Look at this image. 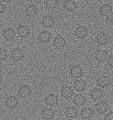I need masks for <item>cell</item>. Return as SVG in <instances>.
<instances>
[{
  "instance_id": "1",
  "label": "cell",
  "mask_w": 113,
  "mask_h": 120,
  "mask_svg": "<svg viewBox=\"0 0 113 120\" xmlns=\"http://www.w3.org/2000/svg\"><path fill=\"white\" fill-rule=\"evenodd\" d=\"M16 34L12 28H8L6 29L2 33V37L5 40L8 42H11L15 39Z\"/></svg>"
},
{
  "instance_id": "2",
  "label": "cell",
  "mask_w": 113,
  "mask_h": 120,
  "mask_svg": "<svg viewBox=\"0 0 113 120\" xmlns=\"http://www.w3.org/2000/svg\"><path fill=\"white\" fill-rule=\"evenodd\" d=\"M24 51L20 48H16L12 51L10 56L12 59L15 61L22 60L24 57Z\"/></svg>"
},
{
  "instance_id": "3",
  "label": "cell",
  "mask_w": 113,
  "mask_h": 120,
  "mask_svg": "<svg viewBox=\"0 0 113 120\" xmlns=\"http://www.w3.org/2000/svg\"><path fill=\"white\" fill-rule=\"evenodd\" d=\"M66 43L65 38L60 34H58L56 36L53 42L54 46L58 49L63 48L65 47Z\"/></svg>"
},
{
  "instance_id": "4",
  "label": "cell",
  "mask_w": 113,
  "mask_h": 120,
  "mask_svg": "<svg viewBox=\"0 0 113 120\" xmlns=\"http://www.w3.org/2000/svg\"><path fill=\"white\" fill-rule=\"evenodd\" d=\"M88 34V30L85 27L82 26L76 28L74 31L75 36L79 39H84Z\"/></svg>"
},
{
  "instance_id": "5",
  "label": "cell",
  "mask_w": 113,
  "mask_h": 120,
  "mask_svg": "<svg viewBox=\"0 0 113 120\" xmlns=\"http://www.w3.org/2000/svg\"><path fill=\"white\" fill-rule=\"evenodd\" d=\"M19 99L14 96H10L7 98L5 102V105L9 109L15 108L18 105Z\"/></svg>"
},
{
  "instance_id": "6",
  "label": "cell",
  "mask_w": 113,
  "mask_h": 120,
  "mask_svg": "<svg viewBox=\"0 0 113 120\" xmlns=\"http://www.w3.org/2000/svg\"><path fill=\"white\" fill-rule=\"evenodd\" d=\"M51 33L47 30L41 31L38 36V39L40 42L46 43L51 40Z\"/></svg>"
},
{
  "instance_id": "7",
  "label": "cell",
  "mask_w": 113,
  "mask_h": 120,
  "mask_svg": "<svg viewBox=\"0 0 113 120\" xmlns=\"http://www.w3.org/2000/svg\"><path fill=\"white\" fill-rule=\"evenodd\" d=\"M30 30L25 25H22L18 26L17 30L18 36L21 38H25L29 34Z\"/></svg>"
},
{
  "instance_id": "8",
  "label": "cell",
  "mask_w": 113,
  "mask_h": 120,
  "mask_svg": "<svg viewBox=\"0 0 113 120\" xmlns=\"http://www.w3.org/2000/svg\"><path fill=\"white\" fill-rule=\"evenodd\" d=\"M96 41L99 45H105L109 42V36L105 33H101L96 37Z\"/></svg>"
},
{
  "instance_id": "9",
  "label": "cell",
  "mask_w": 113,
  "mask_h": 120,
  "mask_svg": "<svg viewBox=\"0 0 113 120\" xmlns=\"http://www.w3.org/2000/svg\"><path fill=\"white\" fill-rule=\"evenodd\" d=\"M62 6L66 11L73 12L75 10L77 5L76 2L73 0H66L63 3Z\"/></svg>"
},
{
  "instance_id": "10",
  "label": "cell",
  "mask_w": 113,
  "mask_h": 120,
  "mask_svg": "<svg viewBox=\"0 0 113 120\" xmlns=\"http://www.w3.org/2000/svg\"><path fill=\"white\" fill-rule=\"evenodd\" d=\"M95 112L93 109L89 108H86L82 110L81 115L83 120H90L93 118L95 115Z\"/></svg>"
},
{
  "instance_id": "11",
  "label": "cell",
  "mask_w": 113,
  "mask_h": 120,
  "mask_svg": "<svg viewBox=\"0 0 113 120\" xmlns=\"http://www.w3.org/2000/svg\"><path fill=\"white\" fill-rule=\"evenodd\" d=\"M70 74L72 77L74 79L80 78L83 75L82 68L79 65H75L71 68Z\"/></svg>"
},
{
  "instance_id": "12",
  "label": "cell",
  "mask_w": 113,
  "mask_h": 120,
  "mask_svg": "<svg viewBox=\"0 0 113 120\" xmlns=\"http://www.w3.org/2000/svg\"><path fill=\"white\" fill-rule=\"evenodd\" d=\"M38 13V8L36 6L31 5L27 7L25 9V13L30 18H32L35 16Z\"/></svg>"
},
{
  "instance_id": "13",
  "label": "cell",
  "mask_w": 113,
  "mask_h": 120,
  "mask_svg": "<svg viewBox=\"0 0 113 120\" xmlns=\"http://www.w3.org/2000/svg\"><path fill=\"white\" fill-rule=\"evenodd\" d=\"M55 22L54 18L51 15H47L44 17L42 20V25L43 27L47 28H51Z\"/></svg>"
},
{
  "instance_id": "14",
  "label": "cell",
  "mask_w": 113,
  "mask_h": 120,
  "mask_svg": "<svg viewBox=\"0 0 113 120\" xmlns=\"http://www.w3.org/2000/svg\"><path fill=\"white\" fill-rule=\"evenodd\" d=\"M97 84L98 86L105 88L108 87L110 83V78L106 76H101L97 79Z\"/></svg>"
},
{
  "instance_id": "15",
  "label": "cell",
  "mask_w": 113,
  "mask_h": 120,
  "mask_svg": "<svg viewBox=\"0 0 113 120\" xmlns=\"http://www.w3.org/2000/svg\"><path fill=\"white\" fill-rule=\"evenodd\" d=\"M31 88L27 85H22L19 91V95L22 98H24L29 97L31 94Z\"/></svg>"
},
{
  "instance_id": "16",
  "label": "cell",
  "mask_w": 113,
  "mask_h": 120,
  "mask_svg": "<svg viewBox=\"0 0 113 120\" xmlns=\"http://www.w3.org/2000/svg\"><path fill=\"white\" fill-rule=\"evenodd\" d=\"M89 95L92 99L96 101L101 100L103 96L102 90L98 88H95L92 90L90 93Z\"/></svg>"
},
{
  "instance_id": "17",
  "label": "cell",
  "mask_w": 113,
  "mask_h": 120,
  "mask_svg": "<svg viewBox=\"0 0 113 120\" xmlns=\"http://www.w3.org/2000/svg\"><path fill=\"white\" fill-rule=\"evenodd\" d=\"M45 100L47 105L51 107H55L58 103V97L55 94L49 95L47 97Z\"/></svg>"
},
{
  "instance_id": "18",
  "label": "cell",
  "mask_w": 113,
  "mask_h": 120,
  "mask_svg": "<svg viewBox=\"0 0 113 120\" xmlns=\"http://www.w3.org/2000/svg\"><path fill=\"white\" fill-rule=\"evenodd\" d=\"M73 102L75 105L78 107H81L86 103V98L82 94H77L74 97Z\"/></svg>"
},
{
  "instance_id": "19",
  "label": "cell",
  "mask_w": 113,
  "mask_h": 120,
  "mask_svg": "<svg viewBox=\"0 0 113 120\" xmlns=\"http://www.w3.org/2000/svg\"><path fill=\"white\" fill-rule=\"evenodd\" d=\"M78 112L76 108L74 106H69L65 111V115L67 118L72 119L75 118L78 114Z\"/></svg>"
},
{
  "instance_id": "20",
  "label": "cell",
  "mask_w": 113,
  "mask_h": 120,
  "mask_svg": "<svg viewBox=\"0 0 113 120\" xmlns=\"http://www.w3.org/2000/svg\"><path fill=\"white\" fill-rule=\"evenodd\" d=\"M108 57V54L105 51L103 50H98L95 54V57L97 61L102 63L106 61Z\"/></svg>"
},
{
  "instance_id": "21",
  "label": "cell",
  "mask_w": 113,
  "mask_h": 120,
  "mask_svg": "<svg viewBox=\"0 0 113 120\" xmlns=\"http://www.w3.org/2000/svg\"><path fill=\"white\" fill-rule=\"evenodd\" d=\"M86 83L84 80L80 79L77 80L74 82V87L75 90L79 92L84 91L86 88Z\"/></svg>"
},
{
  "instance_id": "22",
  "label": "cell",
  "mask_w": 113,
  "mask_h": 120,
  "mask_svg": "<svg viewBox=\"0 0 113 120\" xmlns=\"http://www.w3.org/2000/svg\"><path fill=\"white\" fill-rule=\"evenodd\" d=\"M108 104L104 101H100L96 105V109L97 112L100 114L106 112L108 110Z\"/></svg>"
},
{
  "instance_id": "23",
  "label": "cell",
  "mask_w": 113,
  "mask_h": 120,
  "mask_svg": "<svg viewBox=\"0 0 113 120\" xmlns=\"http://www.w3.org/2000/svg\"><path fill=\"white\" fill-rule=\"evenodd\" d=\"M41 116L43 120H51L54 116V111L50 108H46L42 111Z\"/></svg>"
},
{
  "instance_id": "24",
  "label": "cell",
  "mask_w": 113,
  "mask_h": 120,
  "mask_svg": "<svg viewBox=\"0 0 113 120\" xmlns=\"http://www.w3.org/2000/svg\"><path fill=\"white\" fill-rule=\"evenodd\" d=\"M73 90L69 86L64 87L61 89V95L64 98L68 99L72 97L73 94Z\"/></svg>"
},
{
  "instance_id": "25",
  "label": "cell",
  "mask_w": 113,
  "mask_h": 120,
  "mask_svg": "<svg viewBox=\"0 0 113 120\" xmlns=\"http://www.w3.org/2000/svg\"><path fill=\"white\" fill-rule=\"evenodd\" d=\"M113 11L111 5L107 4H104L100 7V12L102 16L106 17Z\"/></svg>"
},
{
  "instance_id": "26",
  "label": "cell",
  "mask_w": 113,
  "mask_h": 120,
  "mask_svg": "<svg viewBox=\"0 0 113 120\" xmlns=\"http://www.w3.org/2000/svg\"><path fill=\"white\" fill-rule=\"evenodd\" d=\"M45 6L48 9H53L56 8L58 4V0H45Z\"/></svg>"
},
{
  "instance_id": "27",
  "label": "cell",
  "mask_w": 113,
  "mask_h": 120,
  "mask_svg": "<svg viewBox=\"0 0 113 120\" xmlns=\"http://www.w3.org/2000/svg\"><path fill=\"white\" fill-rule=\"evenodd\" d=\"M8 54L5 50L4 49H0V59L1 61L5 60L8 57Z\"/></svg>"
},
{
  "instance_id": "28",
  "label": "cell",
  "mask_w": 113,
  "mask_h": 120,
  "mask_svg": "<svg viewBox=\"0 0 113 120\" xmlns=\"http://www.w3.org/2000/svg\"><path fill=\"white\" fill-rule=\"evenodd\" d=\"M106 20L108 22L113 24V11L106 17Z\"/></svg>"
},
{
  "instance_id": "29",
  "label": "cell",
  "mask_w": 113,
  "mask_h": 120,
  "mask_svg": "<svg viewBox=\"0 0 113 120\" xmlns=\"http://www.w3.org/2000/svg\"><path fill=\"white\" fill-rule=\"evenodd\" d=\"M104 120H113V112H110L107 113L105 116Z\"/></svg>"
},
{
  "instance_id": "30",
  "label": "cell",
  "mask_w": 113,
  "mask_h": 120,
  "mask_svg": "<svg viewBox=\"0 0 113 120\" xmlns=\"http://www.w3.org/2000/svg\"><path fill=\"white\" fill-rule=\"evenodd\" d=\"M107 63L110 67L113 68V55L110 56L107 60Z\"/></svg>"
},
{
  "instance_id": "31",
  "label": "cell",
  "mask_w": 113,
  "mask_h": 120,
  "mask_svg": "<svg viewBox=\"0 0 113 120\" xmlns=\"http://www.w3.org/2000/svg\"><path fill=\"white\" fill-rule=\"evenodd\" d=\"M5 9V6L4 4L1 3L0 4V13L1 14L4 13Z\"/></svg>"
},
{
  "instance_id": "32",
  "label": "cell",
  "mask_w": 113,
  "mask_h": 120,
  "mask_svg": "<svg viewBox=\"0 0 113 120\" xmlns=\"http://www.w3.org/2000/svg\"><path fill=\"white\" fill-rule=\"evenodd\" d=\"M2 2L6 3H8L11 2L12 0H1Z\"/></svg>"
}]
</instances>
